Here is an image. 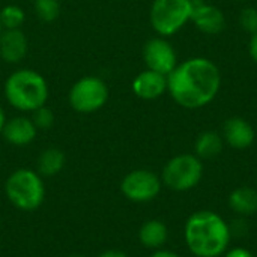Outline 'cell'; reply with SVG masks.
I'll use <instances>...</instances> for the list:
<instances>
[{
	"label": "cell",
	"mask_w": 257,
	"mask_h": 257,
	"mask_svg": "<svg viewBox=\"0 0 257 257\" xmlns=\"http://www.w3.org/2000/svg\"><path fill=\"white\" fill-rule=\"evenodd\" d=\"M221 87L218 66L206 57H191L167 75V92L184 108L196 110L215 99Z\"/></svg>",
	"instance_id": "6da1fadb"
},
{
	"label": "cell",
	"mask_w": 257,
	"mask_h": 257,
	"mask_svg": "<svg viewBox=\"0 0 257 257\" xmlns=\"http://www.w3.org/2000/svg\"><path fill=\"white\" fill-rule=\"evenodd\" d=\"M184 236L188 250L196 257H220L229 248L232 230L221 215L202 209L190 215Z\"/></svg>",
	"instance_id": "7a4b0ae2"
},
{
	"label": "cell",
	"mask_w": 257,
	"mask_h": 257,
	"mask_svg": "<svg viewBox=\"0 0 257 257\" xmlns=\"http://www.w3.org/2000/svg\"><path fill=\"white\" fill-rule=\"evenodd\" d=\"M48 84L45 78L33 69H18L12 72L5 81V98L18 111H35L47 105Z\"/></svg>",
	"instance_id": "3957f363"
},
{
	"label": "cell",
	"mask_w": 257,
	"mask_h": 257,
	"mask_svg": "<svg viewBox=\"0 0 257 257\" xmlns=\"http://www.w3.org/2000/svg\"><path fill=\"white\" fill-rule=\"evenodd\" d=\"M9 202L21 211L38 209L45 199V185L39 173L30 169H18L9 175L5 184Z\"/></svg>",
	"instance_id": "277c9868"
},
{
	"label": "cell",
	"mask_w": 257,
	"mask_h": 257,
	"mask_svg": "<svg viewBox=\"0 0 257 257\" xmlns=\"http://www.w3.org/2000/svg\"><path fill=\"white\" fill-rule=\"evenodd\" d=\"M193 8L191 0H154L149 12L151 26L160 36H172L191 21Z\"/></svg>",
	"instance_id": "5b68a950"
},
{
	"label": "cell",
	"mask_w": 257,
	"mask_h": 257,
	"mask_svg": "<svg viewBox=\"0 0 257 257\" xmlns=\"http://www.w3.org/2000/svg\"><path fill=\"white\" fill-rule=\"evenodd\" d=\"M203 164L197 155L181 154L169 160L163 169V182L173 191H190L199 185Z\"/></svg>",
	"instance_id": "8992f818"
},
{
	"label": "cell",
	"mask_w": 257,
	"mask_h": 257,
	"mask_svg": "<svg viewBox=\"0 0 257 257\" xmlns=\"http://www.w3.org/2000/svg\"><path fill=\"white\" fill-rule=\"evenodd\" d=\"M108 95L110 92L104 80L87 75L72 84L68 101L69 105L78 113H93L107 104Z\"/></svg>",
	"instance_id": "52a82bcc"
},
{
	"label": "cell",
	"mask_w": 257,
	"mask_h": 257,
	"mask_svg": "<svg viewBox=\"0 0 257 257\" xmlns=\"http://www.w3.org/2000/svg\"><path fill=\"white\" fill-rule=\"evenodd\" d=\"M122 194L136 203L154 200L161 191V179L151 170L139 169L130 172L120 182Z\"/></svg>",
	"instance_id": "ba28073f"
},
{
	"label": "cell",
	"mask_w": 257,
	"mask_h": 257,
	"mask_svg": "<svg viewBox=\"0 0 257 257\" xmlns=\"http://www.w3.org/2000/svg\"><path fill=\"white\" fill-rule=\"evenodd\" d=\"M143 60L148 69L163 75H169L178 65V56L173 45L163 36L152 38L145 44Z\"/></svg>",
	"instance_id": "9c48e42d"
},
{
	"label": "cell",
	"mask_w": 257,
	"mask_h": 257,
	"mask_svg": "<svg viewBox=\"0 0 257 257\" xmlns=\"http://www.w3.org/2000/svg\"><path fill=\"white\" fill-rule=\"evenodd\" d=\"M191 21L205 35H218L226 27V17L223 11L205 2L194 3Z\"/></svg>",
	"instance_id": "30bf717a"
},
{
	"label": "cell",
	"mask_w": 257,
	"mask_h": 257,
	"mask_svg": "<svg viewBox=\"0 0 257 257\" xmlns=\"http://www.w3.org/2000/svg\"><path fill=\"white\" fill-rule=\"evenodd\" d=\"M133 92L145 101H154L167 92V75L145 69L133 80Z\"/></svg>",
	"instance_id": "8fae6325"
},
{
	"label": "cell",
	"mask_w": 257,
	"mask_h": 257,
	"mask_svg": "<svg viewBox=\"0 0 257 257\" xmlns=\"http://www.w3.org/2000/svg\"><path fill=\"white\" fill-rule=\"evenodd\" d=\"M29 51L27 36L21 29H5L0 35V57L6 63H20Z\"/></svg>",
	"instance_id": "7c38bea8"
},
{
	"label": "cell",
	"mask_w": 257,
	"mask_h": 257,
	"mask_svg": "<svg viewBox=\"0 0 257 257\" xmlns=\"http://www.w3.org/2000/svg\"><path fill=\"white\" fill-rule=\"evenodd\" d=\"M256 134L250 122L242 117H230L223 126V140L233 149H247L254 143Z\"/></svg>",
	"instance_id": "4fadbf2b"
},
{
	"label": "cell",
	"mask_w": 257,
	"mask_h": 257,
	"mask_svg": "<svg viewBox=\"0 0 257 257\" xmlns=\"http://www.w3.org/2000/svg\"><path fill=\"white\" fill-rule=\"evenodd\" d=\"M2 134L5 140L14 146H27L36 139L38 128L30 117L17 116L5 122Z\"/></svg>",
	"instance_id": "5bb4252c"
},
{
	"label": "cell",
	"mask_w": 257,
	"mask_h": 257,
	"mask_svg": "<svg viewBox=\"0 0 257 257\" xmlns=\"http://www.w3.org/2000/svg\"><path fill=\"white\" fill-rule=\"evenodd\" d=\"M139 239L142 245L151 250H160L169 239L167 226L160 220L146 221L139 230Z\"/></svg>",
	"instance_id": "9a60e30c"
},
{
	"label": "cell",
	"mask_w": 257,
	"mask_h": 257,
	"mask_svg": "<svg viewBox=\"0 0 257 257\" xmlns=\"http://www.w3.org/2000/svg\"><path fill=\"white\" fill-rule=\"evenodd\" d=\"M229 206L238 215H253L257 212V190L250 187H239L229 196Z\"/></svg>",
	"instance_id": "2e32d148"
},
{
	"label": "cell",
	"mask_w": 257,
	"mask_h": 257,
	"mask_svg": "<svg viewBox=\"0 0 257 257\" xmlns=\"http://www.w3.org/2000/svg\"><path fill=\"white\" fill-rule=\"evenodd\" d=\"M223 146H224L223 136H220L215 131H205L196 139L194 155H197L200 160H211L221 154Z\"/></svg>",
	"instance_id": "e0dca14e"
},
{
	"label": "cell",
	"mask_w": 257,
	"mask_h": 257,
	"mask_svg": "<svg viewBox=\"0 0 257 257\" xmlns=\"http://www.w3.org/2000/svg\"><path fill=\"white\" fill-rule=\"evenodd\" d=\"M65 167V154L60 149H45L38 158V173L42 176H56Z\"/></svg>",
	"instance_id": "ac0fdd59"
},
{
	"label": "cell",
	"mask_w": 257,
	"mask_h": 257,
	"mask_svg": "<svg viewBox=\"0 0 257 257\" xmlns=\"http://www.w3.org/2000/svg\"><path fill=\"white\" fill-rule=\"evenodd\" d=\"M0 21L3 29H21L26 21V14L17 5H6L0 11Z\"/></svg>",
	"instance_id": "d6986e66"
},
{
	"label": "cell",
	"mask_w": 257,
	"mask_h": 257,
	"mask_svg": "<svg viewBox=\"0 0 257 257\" xmlns=\"http://www.w3.org/2000/svg\"><path fill=\"white\" fill-rule=\"evenodd\" d=\"M35 12L42 21L51 23L57 20L60 15V2L59 0H35Z\"/></svg>",
	"instance_id": "ffe728a7"
},
{
	"label": "cell",
	"mask_w": 257,
	"mask_h": 257,
	"mask_svg": "<svg viewBox=\"0 0 257 257\" xmlns=\"http://www.w3.org/2000/svg\"><path fill=\"white\" fill-rule=\"evenodd\" d=\"M32 120L38 130H48L54 123V113L50 107L42 105L35 111H32Z\"/></svg>",
	"instance_id": "44dd1931"
},
{
	"label": "cell",
	"mask_w": 257,
	"mask_h": 257,
	"mask_svg": "<svg viewBox=\"0 0 257 257\" xmlns=\"http://www.w3.org/2000/svg\"><path fill=\"white\" fill-rule=\"evenodd\" d=\"M239 24L241 27L248 32V33H256L257 32V9L256 8H245L241 11L239 15Z\"/></svg>",
	"instance_id": "7402d4cb"
},
{
	"label": "cell",
	"mask_w": 257,
	"mask_h": 257,
	"mask_svg": "<svg viewBox=\"0 0 257 257\" xmlns=\"http://www.w3.org/2000/svg\"><path fill=\"white\" fill-rule=\"evenodd\" d=\"M224 257H254L251 254V251H248L247 248H242V247H235L232 250H229L226 253Z\"/></svg>",
	"instance_id": "603a6c76"
},
{
	"label": "cell",
	"mask_w": 257,
	"mask_h": 257,
	"mask_svg": "<svg viewBox=\"0 0 257 257\" xmlns=\"http://www.w3.org/2000/svg\"><path fill=\"white\" fill-rule=\"evenodd\" d=\"M248 53H250V57L257 63V32L251 35L250 38V42H248Z\"/></svg>",
	"instance_id": "cb8c5ba5"
},
{
	"label": "cell",
	"mask_w": 257,
	"mask_h": 257,
	"mask_svg": "<svg viewBox=\"0 0 257 257\" xmlns=\"http://www.w3.org/2000/svg\"><path fill=\"white\" fill-rule=\"evenodd\" d=\"M98 257H128L123 251H119V250H107L104 251L102 254H99Z\"/></svg>",
	"instance_id": "d4e9b609"
},
{
	"label": "cell",
	"mask_w": 257,
	"mask_h": 257,
	"mask_svg": "<svg viewBox=\"0 0 257 257\" xmlns=\"http://www.w3.org/2000/svg\"><path fill=\"white\" fill-rule=\"evenodd\" d=\"M151 257H181L179 254H176V253H173V251H169V250H157L154 254Z\"/></svg>",
	"instance_id": "484cf974"
},
{
	"label": "cell",
	"mask_w": 257,
	"mask_h": 257,
	"mask_svg": "<svg viewBox=\"0 0 257 257\" xmlns=\"http://www.w3.org/2000/svg\"><path fill=\"white\" fill-rule=\"evenodd\" d=\"M5 122H6V116H5V111H3V108L0 107V134H2V130H3V125H5Z\"/></svg>",
	"instance_id": "4316f807"
},
{
	"label": "cell",
	"mask_w": 257,
	"mask_h": 257,
	"mask_svg": "<svg viewBox=\"0 0 257 257\" xmlns=\"http://www.w3.org/2000/svg\"><path fill=\"white\" fill-rule=\"evenodd\" d=\"M193 3H200V2H205V0H191Z\"/></svg>",
	"instance_id": "83f0119b"
},
{
	"label": "cell",
	"mask_w": 257,
	"mask_h": 257,
	"mask_svg": "<svg viewBox=\"0 0 257 257\" xmlns=\"http://www.w3.org/2000/svg\"><path fill=\"white\" fill-rule=\"evenodd\" d=\"M5 29H3V26H2V21H0V35H2V32H3Z\"/></svg>",
	"instance_id": "f1b7e54d"
},
{
	"label": "cell",
	"mask_w": 257,
	"mask_h": 257,
	"mask_svg": "<svg viewBox=\"0 0 257 257\" xmlns=\"http://www.w3.org/2000/svg\"><path fill=\"white\" fill-rule=\"evenodd\" d=\"M71 257H83V256H78V254H74V256H71Z\"/></svg>",
	"instance_id": "f546056e"
},
{
	"label": "cell",
	"mask_w": 257,
	"mask_h": 257,
	"mask_svg": "<svg viewBox=\"0 0 257 257\" xmlns=\"http://www.w3.org/2000/svg\"><path fill=\"white\" fill-rule=\"evenodd\" d=\"M239 2H244V0H239Z\"/></svg>",
	"instance_id": "4dcf8cb0"
}]
</instances>
